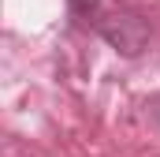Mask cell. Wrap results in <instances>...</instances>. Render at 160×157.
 I'll return each instance as SVG.
<instances>
[{
	"label": "cell",
	"mask_w": 160,
	"mask_h": 157,
	"mask_svg": "<svg viewBox=\"0 0 160 157\" xmlns=\"http://www.w3.org/2000/svg\"><path fill=\"white\" fill-rule=\"evenodd\" d=\"M67 15L75 23H101V0H67Z\"/></svg>",
	"instance_id": "cell-2"
},
{
	"label": "cell",
	"mask_w": 160,
	"mask_h": 157,
	"mask_svg": "<svg viewBox=\"0 0 160 157\" xmlns=\"http://www.w3.org/2000/svg\"><path fill=\"white\" fill-rule=\"evenodd\" d=\"M97 34L123 56H138L149 45V23L138 11H112L97 23Z\"/></svg>",
	"instance_id": "cell-1"
}]
</instances>
